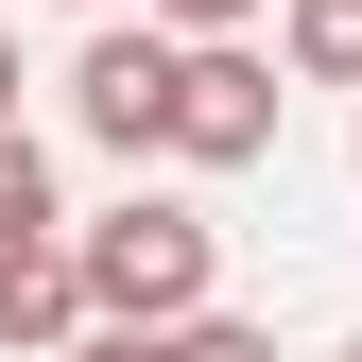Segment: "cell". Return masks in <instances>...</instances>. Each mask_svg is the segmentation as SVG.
I'll return each instance as SVG.
<instances>
[{
	"label": "cell",
	"instance_id": "obj_8",
	"mask_svg": "<svg viewBox=\"0 0 362 362\" xmlns=\"http://www.w3.org/2000/svg\"><path fill=\"white\" fill-rule=\"evenodd\" d=\"M156 362H276V328H242V310H190V328H156Z\"/></svg>",
	"mask_w": 362,
	"mask_h": 362
},
{
	"label": "cell",
	"instance_id": "obj_2",
	"mask_svg": "<svg viewBox=\"0 0 362 362\" xmlns=\"http://www.w3.org/2000/svg\"><path fill=\"white\" fill-rule=\"evenodd\" d=\"M173 69H190L173 35H139V18H86V52H69V121H86L121 173H139V156L173 139Z\"/></svg>",
	"mask_w": 362,
	"mask_h": 362
},
{
	"label": "cell",
	"instance_id": "obj_5",
	"mask_svg": "<svg viewBox=\"0 0 362 362\" xmlns=\"http://www.w3.org/2000/svg\"><path fill=\"white\" fill-rule=\"evenodd\" d=\"M276 69L293 86H362V0H276Z\"/></svg>",
	"mask_w": 362,
	"mask_h": 362
},
{
	"label": "cell",
	"instance_id": "obj_10",
	"mask_svg": "<svg viewBox=\"0 0 362 362\" xmlns=\"http://www.w3.org/2000/svg\"><path fill=\"white\" fill-rule=\"evenodd\" d=\"M18 86H35V69H18V35H0V139H18Z\"/></svg>",
	"mask_w": 362,
	"mask_h": 362
},
{
	"label": "cell",
	"instance_id": "obj_13",
	"mask_svg": "<svg viewBox=\"0 0 362 362\" xmlns=\"http://www.w3.org/2000/svg\"><path fill=\"white\" fill-rule=\"evenodd\" d=\"M345 362H362V345H345Z\"/></svg>",
	"mask_w": 362,
	"mask_h": 362
},
{
	"label": "cell",
	"instance_id": "obj_9",
	"mask_svg": "<svg viewBox=\"0 0 362 362\" xmlns=\"http://www.w3.org/2000/svg\"><path fill=\"white\" fill-rule=\"evenodd\" d=\"M52 362H156V345H139V328H69Z\"/></svg>",
	"mask_w": 362,
	"mask_h": 362
},
{
	"label": "cell",
	"instance_id": "obj_11",
	"mask_svg": "<svg viewBox=\"0 0 362 362\" xmlns=\"http://www.w3.org/2000/svg\"><path fill=\"white\" fill-rule=\"evenodd\" d=\"M69 18H121V0H69Z\"/></svg>",
	"mask_w": 362,
	"mask_h": 362
},
{
	"label": "cell",
	"instance_id": "obj_4",
	"mask_svg": "<svg viewBox=\"0 0 362 362\" xmlns=\"http://www.w3.org/2000/svg\"><path fill=\"white\" fill-rule=\"evenodd\" d=\"M69 328H86V293H69V259H52V242H35V259H0V362H52Z\"/></svg>",
	"mask_w": 362,
	"mask_h": 362
},
{
	"label": "cell",
	"instance_id": "obj_1",
	"mask_svg": "<svg viewBox=\"0 0 362 362\" xmlns=\"http://www.w3.org/2000/svg\"><path fill=\"white\" fill-rule=\"evenodd\" d=\"M69 293H86V328H190V310H224V224L190 207V190H121L104 224H69Z\"/></svg>",
	"mask_w": 362,
	"mask_h": 362
},
{
	"label": "cell",
	"instance_id": "obj_7",
	"mask_svg": "<svg viewBox=\"0 0 362 362\" xmlns=\"http://www.w3.org/2000/svg\"><path fill=\"white\" fill-rule=\"evenodd\" d=\"M259 18H276V0H139V35H173V52H242Z\"/></svg>",
	"mask_w": 362,
	"mask_h": 362
},
{
	"label": "cell",
	"instance_id": "obj_3",
	"mask_svg": "<svg viewBox=\"0 0 362 362\" xmlns=\"http://www.w3.org/2000/svg\"><path fill=\"white\" fill-rule=\"evenodd\" d=\"M276 104H293V86H276V52H190V69H173V173H259V156H276Z\"/></svg>",
	"mask_w": 362,
	"mask_h": 362
},
{
	"label": "cell",
	"instance_id": "obj_6",
	"mask_svg": "<svg viewBox=\"0 0 362 362\" xmlns=\"http://www.w3.org/2000/svg\"><path fill=\"white\" fill-rule=\"evenodd\" d=\"M35 242H69V190L35 139H0V259H35Z\"/></svg>",
	"mask_w": 362,
	"mask_h": 362
},
{
	"label": "cell",
	"instance_id": "obj_12",
	"mask_svg": "<svg viewBox=\"0 0 362 362\" xmlns=\"http://www.w3.org/2000/svg\"><path fill=\"white\" fill-rule=\"evenodd\" d=\"M345 156H362V139H345Z\"/></svg>",
	"mask_w": 362,
	"mask_h": 362
}]
</instances>
